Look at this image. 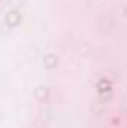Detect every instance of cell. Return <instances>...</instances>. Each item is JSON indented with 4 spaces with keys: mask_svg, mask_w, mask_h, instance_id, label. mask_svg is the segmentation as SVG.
Here are the masks:
<instances>
[{
    "mask_svg": "<svg viewBox=\"0 0 127 128\" xmlns=\"http://www.w3.org/2000/svg\"><path fill=\"white\" fill-rule=\"evenodd\" d=\"M20 20H21V16H20V14H18V12H15V10L8 12V14H6V18H5L6 24H8V26H11V27H15V26L20 22Z\"/></svg>",
    "mask_w": 127,
    "mask_h": 128,
    "instance_id": "1",
    "label": "cell"
},
{
    "mask_svg": "<svg viewBox=\"0 0 127 128\" xmlns=\"http://www.w3.org/2000/svg\"><path fill=\"white\" fill-rule=\"evenodd\" d=\"M43 63H45V66H46L48 68H54V67L57 66V57H55V55H46V57L43 58Z\"/></svg>",
    "mask_w": 127,
    "mask_h": 128,
    "instance_id": "2",
    "label": "cell"
},
{
    "mask_svg": "<svg viewBox=\"0 0 127 128\" xmlns=\"http://www.w3.org/2000/svg\"><path fill=\"white\" fill-rule=\"evenodd\" d=\"M99 90H100V91H109V90H111V84H109L106 79H103V80L99 82Z\"/></svg>",
    "mask_w": 127,
    "mask_h": 128,
    "instance_id": "3",
    "label": "cell"
}]
</instances>
